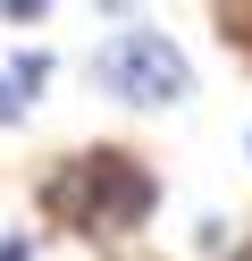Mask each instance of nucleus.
I'll list each match as a JSON object with an SVG mask.
<instances>
[{"instance_id": "1", "label": "nucleus", "mask_w": 252, "mask_h": 261, "mask_svg": "<svg viewBox=\"0 0 252 261\" xmlns=\"http://www.w3.org/2000/svg\"><path fill=\"white\" fill-rule=\"evenodd\" d=\"M42 211L50 219H76L84 236H118V227H134L151 211V177L126 152H93V160H67L42 186Z\"/></svg>"}, {"instance_id": "2", "label": "nucleus", "mask_w": 252, "mask_h": 261, "mask_svg": "<svg viewBox=\"0 0 252 261\" xmlns=\"http://www.w3.org/2000/svg\"><path fill=\"white\" fill-rule=\"evenodd\" d=\"M93 85L101 93H118V101H134V110H168V101H185L193 93V68H185V51L168 34H118V42H101L93 51Z\"/></svg>"}, {"instance_id": "3", "label": "nucleus", "mask_w": 252, "mask_h": 261, "mask_svg": "<svg viewBox=\"0 0 252 261\" xmlns=\"http://www.w3.org/2000/svg\"><path fill=\"white\" fill-rule=\"evenodd\" d=\"M9 76H17V85H25V101H34V93H42V85H50V59H42V51H25V59H17V68H9Z\"/></svg>"}, {"instance_id": "4", "label": "nucleus", "mask_w": 252, "mask_h": 261, "mask_svg": "<svg viewBox=\"0 0 252 261\" xmlns=\"http://www.w3.org/2000/svg\"><path fill=\"white\" fill-rule=\"evenodd\" d=\"M17 110H25V85H17V76H0V126H17Z\"/></svg>"}, {"instance_id": "5", "label": "nucleus", "mask_w": 252, "mask_h": 261, "mask_svg": "<svg viewBox=\"0 0 252 261\" xmlns=\"http://www.w3.org/2000/svg\"><path fill=\"white\" fill-rule=\"evenodd\" d=\"M0 9H9V17H42L50 0H0Z\"/></svg>"}, {"instance_id": "6", "label": "nucleus", "mask_w": 252, "mask_h": 261, "mask_svg": "<svg viewBox=\"0 0 252 261\" xmlns=\"http://www.w3.org/2000/svg\"><path fill=\"white\" fill-rule=\"evenodd\" d=\"M0 261H34V244H25V236H9V244H0Z\"/></svg>"}, {"instance_id": "7", "label": "nucleus", "mask_w": 252, "mask_h": 261, "mask_svg": "<svg viewBox=\"0 0 252 261\" xmlns=\"http://www.w3.org/2000/svg\"><path fill=\"white\" fill-rule=\"evenodd\" d=\"M101 9H134V0H101Z\"/></svg>"}]
</instances>
